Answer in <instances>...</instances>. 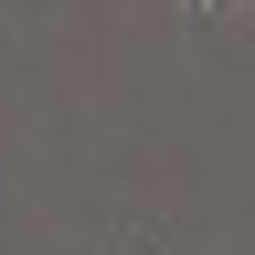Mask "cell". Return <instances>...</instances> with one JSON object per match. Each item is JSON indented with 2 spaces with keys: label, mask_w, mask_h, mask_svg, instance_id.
<instances>
[{
  "label": "cell",
  "mask_w": 255,
  "mask_h": 255,
  "mask_svg": "<svg viewBox=\"0 0 255 255\" xmlns=\"http://www.w3.org/2000/svg\"><path fill=\"white\" fill-rule=\"evenodd\" d=\"M191 11H223V0H191Z\"/></svg>",
  "instance_id": "6da1fadb"
}]
</instances>
